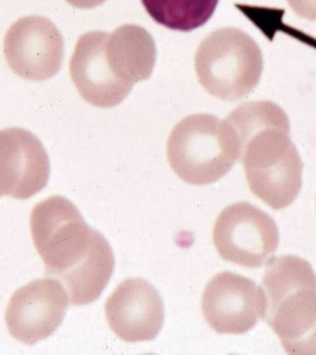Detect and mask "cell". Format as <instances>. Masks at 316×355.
Returning <instances> with one entry per match:
<instances>
[{
	"label": "cell",
	"instance_id": "obj_3",
	"mask_svg": "<svg viewBox=\"0 0 316 355\" xmlns=\"http://www.w3.org/2000/svg\"><path fill=\"white\" fill-rule=\"evenodd\" d=\"M157 58L151 35L124 24L113 33H85L75 46L69 74L86 102L108 108L121 104L136 83L149 79Z\"/></svg>",
	"mask_w": 316,
	"mask_h": 355
},
{
	"label": "cell",
	"instance_id": "obj_10",
	"mask_svg": "<svg viewBox=\"0 0 316 355\" xmlns=\"http://www.w3.org/2000/svg\"><path fill=\"white\" fill-rule=\"evenodd\" d=\"M263 293L254 282L225 271L216 275L204 288L202 310L205 321L219 334H243L262 315Z\"/></svg>",
	"mask_w": 316,
	"mask_h": 355
},
{
	"label": "cell",
	"instance_id": "obj_5",
	"mask_svg": "<svg viewBox=\"0 0 316 355\" xmlns=\"http://www.w3.org/2000/svg\"><path fill=\"white\" fill-rule=\"evenodd\" d=\"M240 153L231 125L211 114L186 116L172 130L166 146L171 168L193 185L218 182L229 173Z\"/></svg>",
	"mask_w": 316,
	"mask_h": 355
},
{
	"label": "cell",
	"instance_id": "obj_13",
	"mask_svg": "<svg viewBox=\"0 0 316 355\" xmlns=\"http://www.w3.org/2000/svg\"><path fill=\"white\" fill-rule=\"evenodd\" d=\"M158 24L177 32H191L209 21L219 0H141Z\"/></svg>",
	"mask_w": 316,
	"mask_h": 355
},
{
	"label": "cell",
	"instance_id": "obj_1",
	"mask_svg": "<svg viewBox=\"0 0 316 355\" xmlns=\"http://www.w3.org/2000/svg\"><path fill=\"white\" fill-rule=\"evenodd\" d=\"M30 226L46 276L63 285L69 304L96 302L112 277L115 265L112 249L104 236L86 224L76 205L60 196L33 207Z\"/></svg>",
	"mask_w": 316,
	"mask_h": 355
},
{
	"label": "cell",
	"instance_id": "obj_12",
	"mask_svg": "<svg viewBox=\"0 0 316 355\" xmlns=\"http://www.w3.org/2000/svg\"><path fill=\"white\" fill-rule=\"evenodd\" d=\"M111 330L122 340H154L164 324V304L157 288L140 277L125 279L105 304Z\"/></svg>",
	"mask_w": 316,
	"mask_h": 355
},
{
	"label": "cell",
	"instance_id": "obj_7",
	"mask_svg": "<svg viewBox=\"0 0 316 355\" xmlns=\"http://www.w3.org/2000/svg\"><path fill=\"white\" fill-rule=\"evenodd\" d=\"M213 241L224 260L257 268L276 251L279 234L270 216L249 202H238L219 214Z\"/></svg>",
	"mask_w": 316,
	"mask_h": 355
},
{
	"label": "cell",
	"instance_id": "obj_2",
	"mask_svg": "<svg viewBox=\"0 0 316 355\" xmlns=\"http://www.w3.org/2000/svg\"><path fill=\"white\" fill-rule=\"evenodd\" d=\"M240 141L252 193L274 210L292 204L302 185V161L290 138L287 114L268 100L238 105L226 119Z\"/></svg>",
	"mask_w": 316,
	"mask_h": 355
},
{
	"label": "cell",
	"instance_id": "obj_6",
	"mask_svg": "<svg viewBox=\"0 0 316 355\" xmlns=\"http://www.w3.org/2000/svg\"><path fill=\"white\" fill-rule=\"evenodd\" d=\"M194 64L202 87L225 101L248 96L259 83L263 69L262 51L256 42L232 27L207 36L197 49Z\"/></svg>",
	"mask_w": 316,
	"mask_h": 355
},
{
	"label": "cell",
	"instance_id": "obj_8",
	"mask_svg": "<svg viewBox=\"0 0 316 355\" xmlns=\"http://www.w3.org/2000/svg\"><path fill=\"white\" fill-rule=\"evenodd\" d=\"M64 40L60 30L42 16H26L11 25L6 33L4 54L14 74L43 82L60 71Z\"/></svg>",
	"mask_w": 316,
	"mask_h": 355
},
{
	"label": "cell",
	"instance_id": "obj_14",
	"mask_svg": "<svg viewBox=\"0 0 316 355\" xmlns=\"http://www.w3.org/2000/svg\"><path fill=\"white\" fill-rule=\"evenodd\" d=\"M291 10L301 18L316 21V0H287Z\"/></svg>",
	"mask_w": 316,
	"mask_h": 355
},
{
	"label": "cell",
	"instance_id": "obj_4",
	"mask_svg": "<svg viewBox=\"0 0 316 355\" xmlns=\"http://www.w3.org/2000/svg\"><path fill=\"white\" fill-rule=\"evenodd\" d=\"M261 290L263 319L288 354L316 355V275L295 255L271 258Z\"/></svg>",
	"mask_w": 316,
	"mask_h": 355
},
{
	"label": "cell",
	"instance_id": "obj_9",
	"mask_svg": "<svg viewBox=\"0 0 316 355\" xmlns=\"http://www.w3.org/2000/svg\"><path fill=\"white\" fill-rule=\"evenodd\" d=\"M69 304L68 293L57 279L33 280L17 290L8 302V332L26 345L46 340L62 323Z\"/></svg>",
	"mask_w": 316,
	"mask_h": 355
},
{
	"label": "cell",
	"instance_id": "obj_11",
	"mask_svg": "<svg viewBox=\"0 0 316 355\" xmlns=\"http://www.w3.org/2000/svg\"><path fill=\"white\" fill-rule=\"evenodd\" d=\"M49 155L43 144L21 128L0 130V197L30 198L46 187Z\"/></svg>",
	"mask_w": 316,
	"mask_h": 355
},
{
	"label": "cell",
	"instance_id": "obj_15",
	"mask_svg": "<svg viewBox=\"0 0 316 355\" xmlns=\"http://www.w3.org/2000/svg\"><path fill=\"white\" fill-rule=\"evenodd\" d=\"M72 7L80 8V10H90L98 7L107 0H66Z\"/></svg>",
	"mask_w": 316,
	"mask_h": 355
}]
</instances>
